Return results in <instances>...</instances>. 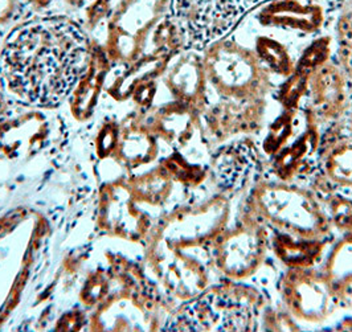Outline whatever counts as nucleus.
<instances>
[{"label": "nucleus", "instance_id": "9", "mask_svg": "<svg viewBox=\"0 0 352 332\" xmlns=\"http://www.w3.org/2000/svg\"><path fill=\"white\" fill-rule=\"evenodd\" d=\"M311 190H352V135L331 131L320 138L318 168L309 181Z\"/></svg>", "mask_w": 352, "mask_h": 332}, {"label": "nucleus", "instance_id": "10", "mask_svg": "<svg viewBox=\"0 0 352 332\" xmlns=\"http://www.w3.org/2000/svg\"><path fill=\"white\" fill-rule=\"evenodd\" d=\"M346 74L336 65L324 64L307 77V98L316 118L333 120L343 113L347 100Z\"/></svg>", "mask_w": 352, "mask_h": 332}, {"label": "nucleus", "instance_id": "6", "mask_svg": "<svg viewBox=\"0 0 352 332\" xmlns=\"http://www.w3.org/2000/svg\"><path fill=\"white\" fill-rule=\"evenodd\" d=\"M260 0H173V19L183 43L203 49L221 40Z\"/></svg>", "mask_w": 352, "mask_h": 332}, {"label": "nucleus", "instance_id": "18", "mask_svg": "<svg viewBox=\"0 0 352 332\" xmlns=\"http://www.w3.org/2000/svg\"><path fill=\"white\" fill-rule=\"evenodd\" d=\"M344 300H349V303L352 306V286L349 289V291H347V294H346V299Z\"/></svg>", "mask_w": 352, "mask_h": 332}, {"label": "nucleus", "instance_id": "12", "mask_svg": "<svg viewBox=\"0 0 352 332\" xmlns=\"http://www.w3.org/2000/svg\"><path fill=\"white\" fill-rule=\"evenodd\" d=\"M331 240L302 239L270 230V250L286 269L317 267Z\"/></svg>", "mask_w": 352, "mask_h": 332}, {"label": "nucleus", "instance_id": "19", "mask_svg": "<svg viewBox=\"0 0 352 332\" xmlns=\"http://www.w3.org/2000/svg\"><path fill=\"white\" fill-rule=\"evenodd\" d=\"M350 134L352 135V117L351 120H350Z\"/></svg>", "mask_w": 352, "mask_h": 332}, {"label": "nucleus", "instance_id": "11", "mask_svg": "<svg viewBox=\"0 0 352 332\" xmlns=\"http://www.w3.org/2000/svg\"><path fill=\"white\" fill-rule=\"evenodd\" d=\"M319 143L320 138L317 134L309 131L300 140L285 146L270 157V174L286 183L310 181L317 173Z\"/></svg>", "mask_w": 352, "mask_h": 332}, {"label": "nucleus", "instance_id": "5", "mask_svg": "<svg viewBox=\"0 0 352 332\" xmlns=\"http://www.w3.org/2000/svg\"><path fill=\"white\" fill-rule=\"evenodd\" d=\"M207 70L213 88L224 100H264L270 88L267 71L257 54L234 41L210 45Z\"/></svg>", "mask_w": 352, "mask_h": 332}, {"label": "nucleus", "instance_id": "8", "mask_svg": "<svg viewBox=\"0 0 352 332\" xmlns=\"http://www.w3.org/2000/svg\"><path fill=\"white\" fill-rule=\"evenodd\" d=\"M211 168L221 192L233 195L261 176L264 163L254 140L240 138L217 150L212 157Z\"/></svg>", "mask_w": 352, "mask_h": 332}, {"label": "nucleus", "instance_id": "16", "mask_svg": "<svg viewBox=\"0 0 352 332\" xmlns=\"http://www.w3.org/2000/svg\"><path fill=\"white\" fill-rule=\"evenodd\" d=\"M339 68L352 80V16L343 19L339 28Z\"/></svg>", "mask_w": 352, "mask_h": 332}, {"label": "nucleus", "instance_id": "2", "mask_svg": "<svg viewBox=\"0 0 352 332\" xmlns=\"http://www.w3.org/2000/svg\"><path fill=\"white\" fill-rule=\"evenodd\" d=\"M267 307L264 293L245 280H223L183 305L163 331H258Z\"/></svg>", "mask_w": 352, "mask_h": 332}, {"label": "nucleus", "instance_id": "17", "mask_svg": "<svg viewBox=\"0 0 352 332\" xmlns=\"http://www.w3.org/2000/svg\"><path fill=\"white\" fill-rule=\"evenodd\" d=\"M334 331H352V316H346L339 324L334 327Z\"/></svg>", "mask_w": 352, "mask_h": 332}, {"label": "nucleus", "instance_id": "3", "mask_svg": "<svg viewBox=\"0 0 352 332\" xmlns=\"http://www.w3.org/2000/svg\"><path fill=\"white\" fill-rule=\"evenodd\" d=\"M241 210L270 230L302 239L333 240L330 219L310 187L260 176L249 188Z\"/></svg>", "mask_w": 352, "mask_h": 332}, {"label": "nucleus", "instance_id": "4", "mask_svg": "<svg viewBox=\"0 0 352 332\" xmlns=\"http://www.w3.org/2000/svg\"><path fill=\"white\" fill-rule=\"evenodd\" d=\"M208 250L212 266L223 280H250L267 261L270 229L240 208L236 221L208 246Z\"/></svg>", "mask_w": 352, "mask_h": 332}, {"label": "nucleus", "instance_id": "15", "mask_svg": "<svg viewBox=\"0 0 352 332\" xmlns=\"http://www.w3.org/2000/svg\"><path fill=\"white\" fill-rule=\"evenodd\" d=\"M314 192L317 193L333 228L340 233L352 229L351 197L335 188H320Z\"/></svg>", "mask_w": 352, "mask_h": 332}, {"label": "nucleus", "instance_id": "14", "mask_svg": "<svg viewBox=\"0 0 352 332\" xmlns=\"http://www.w3.org/2000/svg\"><path fill=\"white\" fill-rule=\"evenodd\" d=\"M319 269L344 302L352 286V229L340 233V237L324 254Z\"/></svg>", "mask_w": 352, "mask_h": 332}, {"label": "nucleus", "instance_id": "7", "mask_svg": "<svg viewBox=\"0 0 352 332\" xmlns=\"http://www.w3.org/2000/svg\"><path fill=\"white\" fill-rule=\"evenodd\" d=\"M277 291L283 309L309 324L324 323L343 302L319 266L286 269L277 280Z\"/></svg>", "mask_w": 352, "mask_h": 332}, {"label": "nucleus", "instance_id": "1", "mask_svg": "<svg viewBox=\"0 0 352 332\" xmlns=\"http://www.w3.org/2000/svg\"><path fill=\"white\" fill-rule=\"evenodd\" d=\"M88 60V40L71 20H36L7 40L0 58L3 81L24 102L60 104L81 78Z\"/></svg>", "mask_w": 352, "mask_h": 332}, {"label": "nucleus", "instance_id": "13", "mask_svg": "<svg viewBox=\"0 0 352 332\" xmlns=\"http://www.w3.org/2000/svg\"><path fill=\"white\" fill-rule=\"evenodd\" d=\"M264 100H221L214 114L216 134L221 142L253 133L258 129Z\"/></svg>", "mask_w": 352, "mask_h": 332}]
</instances>
